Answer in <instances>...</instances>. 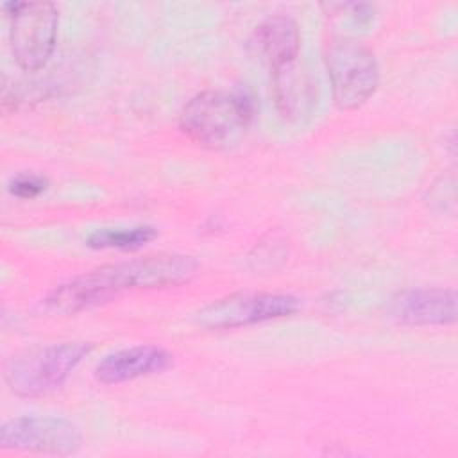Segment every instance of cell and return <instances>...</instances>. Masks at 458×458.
Wrapping results in <instances>:
<instances>
[{"mask_svg":"<svg viewBox=\"0 0 458 458\" xmlns=\"http://www.w3.org/2000/svg\"><path fill=\"white\" fill-rule=\"evenodd\" d=\"M152 225H132V227H102L93 231L86 243L91 249H118L134 250L156 238Z\"/></svg>","mask_w":458,"mask_h":458,"instance_id":"8fae6325","label":"cell"},{"mask_svg":"<svg viewBox=\"0 0 458 458\" xmlns=\"http://www.w3.org/2000/svg\"><path fill=\"white\" fill-rule=\"evenodd\" d=\"M301 308L297 297L276 292H240L204 306L195 320L209 329H233L293 315Z\"/></svg>","mask_w":458,"mask_h":458,"instance_id":"8992f818","label":"cell"},{"mask_svg":"<svg viewBox=\"0 0 458 458\" xmlns=\"http://www.w3.org/2000/svg\"><path fill=\"white\" fill-rule=\"evenodd\" d=\"M11 48L14 61L27 72L43 68L55 47L59 13L52 2H11Z\"/></svg>","mask_w":458,"mask_h":458,"instance_id":"5b68a950","label":"cell"},{"mask_svg":"<svg viewBox=\"0 0 458 458\" xmlns=\"http://www.w3.org/2000/svg\"><path fill=\"white\" fill-rule=\"evenodd\" d=\"M256 38L272 72H279L295 63L301 50V32L293 18L286 14L267 18L258 27Z\"/></svg>","mask_w":458,"mask_h":458,"instance_id":"30bf717a","label":"cell"},{"mask_svg":"<svg viewBox=\"0 0 458 458\" xmlns=\"http://www.w3.org/2000/svg\"><path fill=\"white\" fill-rule=\"evenodd\" d=\"M93 351L89 342H59L13 354L4 367L11 392L21 397H41L57 390L77 365Z\"/></svg>","mask_w":458,"mask_h":458,"instance_id":"3957f363","label":"cell"},{"mask_svg":"<svg viewBox=\"0 0 458 458\" xmlns=\"http://www.w3.org/2000/svg\"><path fill=\"white\" fill-rule=\"evenodd\" d=\"M48 186L47 177L39 175V174H32V172H23L14 175L9 181V193L18 197V199H34L38 195H41Z\"/></svg>","mask_w":458,"mask_h":458,"instance_id":"7c38bea8","label":"cell"},{"mask_svg":"<svg viewBox=\"0 0 458 458\" xmlns=\"http://www.w3.org/2000/svg\"><path fill=\"white\" fill-rule=\"evenodd\" d=\"M333 98L340 109H356L377 89L379 68L369 47L352 38H333L326 47Z\"/></svg>","mask_w":458,"mask_h":458,"instance_id":"277c9868","label":"cell"},{"mask_svg":"<svg viewBox=\"0 0 458 458\" xmlns=\"http://www.w3.org/2000/svg\"><path fill=\"white\" fill-rule=\"evenodd\" d=\"M252 116L254 104L245 93L208 89L184 104L179 125L195 143L209 148H225L240 140Z\"/></svg>","mask_w":458,"mask_h":458,"instance_id":"7a4b0ae2","label":"cell"},{"mask_svg":"<svg viewBox=\"0 0 458 458\" xmlns=\"http://www.w3.org/2000/svg\"><path fill=\"white\" fill-rule=\"evenodd\" d=\"M81 442L79 428L61 417H16L0 428V447L5 451L66 456L75 453Z\"/></svg>","mask_w":458,"mask_h":458,"instance_id":"52a82bcc","label":"cell"},{"mask_svg":"<svg viewBox=\"0 0 458 458\" xmlns=\"http://www.w3.org/2000/svg\"><path fill=\"white\" fill-rule=\"evenodd\" d=\"M388 315L408 326H449L456 322V292L449 288H411L388 302Z\"/></svg>","mask_w":458,"mask_h":458,"instance_id":"ba28073f","label":"cell"},{"mask_svg":"<svg viewBox=\"0 0 458 458\" xmlns=\"http://www.w3.org/2000/svg\"><path fill=\"white\" fill-rule=\"evenodd\" d=\"M172 365V354L159 345H132L104 356L95 367L97 381L120 385L159 374Z\"/></svg>","mask_w":458,"mask_h":458,"instance_id":"9c48e42d","label":"cell"},{"mask_svg":"<svg viewBox=\"0 0 458 458\" xmlns=\"http://www.w3.org/2000/svg\"><path fill=\"white\" fill-rule=\"evenodd\" d=\"M197 272V259L184 254H150L109 263L55 286L41 301V308L55 315H75L106 304L127 290L188 283Z\"/></svg>","mask_w":458,"mask_h":458,"instance_id":"6da1fadb","label":"cell"}]
</instances>
